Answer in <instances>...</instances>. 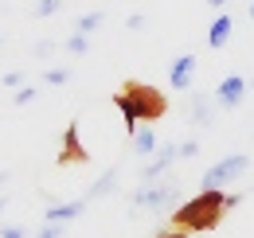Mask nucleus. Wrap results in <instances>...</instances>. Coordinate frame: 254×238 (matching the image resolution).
<instances>
[{"mask_svg":"<svg viewBox=\"0 0 254 238\" xmlns=\"http://www.w3.org/2000/svg\"><path fill=\"white\" fill-rule=\"evenodd\" d=\"M251 20H254V0H251Z\"/></svg>","mask_w":254,"mask_h":238,"instance_id":"29","label":"nucleus"},{"mask_svg":"<svg viewBox=\"0 0 254 238\" xmlns=\"http://www.w3.org/2000/svg\"><path fill=\"white\" fill-rule=\"evenodd\" d=\"M227 191H207V187H199L195 195H191L188 203H180V207L172 211V231H184V235H195V231H215L223 223V215H227Z\"/></svg>","mask_w":254,"mask_h":238,"instance_id":"1","label":"nucleus"},{"mask_svg":"<svg viewBox=\"0 0 254 238\" xmlns=\"http://www.w3.org/2000/svg\"><path fill=\"white\" fill-rule=\"evenodd\" d=\"M4 207H8V195H0V215H4Z\"/></svg>","mask_w":254,"mask_h":238,"instance_id":"28","label":"nucleus"},{"mask_svg":"<svg viewBox=\"0 0 254 238\" xmlns=\"http://www.w3.org/2000/svg\"><path fill=\"white\" fill-rule=\"evenodd\" d=\"M86 211V199H70V203H51L47 215H43V223H74L78 215Z\"/></svg>","mask_w":254,"mask_h":238,"instance_id":"11","label":"nucleus"},{"mask_svg":"<svg viewBox=\"0 0 254 238\" xmlns=\"http://www.w3.org/2000/svg\"><path fill=\"white\" fill-rule=\"evenodd\" d=\"M231 31H235V16L219 12V16H215V24H211V31H207V47H211V51L227 47V43H231Z\"/></svg>","mask_w":254,"mask_h":238,"instance_id":"10","label":"nucleus"},{"mask_svg":"<svg viewBox=\"0 0 254 238\" xmlns=\"http://www.w3.org/2000/svg\"><path fill=\"white\" fill-rule=\"evenodd\" d=\"M176 199H180V183L172 176H160L153 183H141L133 191V207L137 211H153V215H164V211H176Z\"/></svg>","mask_w":254,"mask_h":238,"instance_id":"3","label":"nucleus"},{"mask_svg":"<svg viewBox=\"0 0 254 238\" xmlns=\"http://www.w3.org/2000/svg\"><path fill=\"white\" fill-rule=\"evenodd\" d=\"M145 24H149V20H145L141 12H133V16H129V20H126V28H129V31H141V28H145Z\"/></svg>","mask_w":254,"mask_h":238,"instance_id":"23","label":"nucleus"},{"mask_svg":"<svg viewBox=\"0 0 254 238\" xmlns=\"http://www.w3.org/2000/svg\"><path fill=\"white\" fill-rule=\"evenodd\" d=\"M0 238H32V231L24 223H12V227H0Z\"/></svg>","mask_w":254,"mask_h":238,"instance_id":"21","label":"nucleus"},{"mask_svg":"<svg viewBox=\"0 0 254 238\" xmlns=\"http://www.w3.org/2000/svg\"><path fill=\"white\" fill-rule=\"evenodd\" d=\"M188 118H191V125L195 129H207L211 121H215V102H211V94H191L188 98Z\"/></svg>","mask_w":254,"mask_h":238,"instance_id":"9","label":"nucleus"},{"mask_svg":"<svg viewBox=\"0 0 254 238\" xmlns=\"http://www.w3.org/2000/svg\"><path fill=\"white\" fill-rule=\"evenodd\" d=\"M0 82H4V86H24V70H8V74H4V78H0Z\"/></svg>","mask_w":254,"mask_h":238,"instance_id":"22","label":"nucleus"},{"mask_svg":"<svg viewBox=\"0 0 254 238\" xmlns=\"http://www.w3.org/2000/svg\"><path fill=\"white\" fill-rule=\"evenodd\" d=\"M211 98H215V106H219V110H239V106H243V98H247V78H243V74H227L219 86H215Z\"/></svg>","mask_w":254,"mask_h":238,"instance_id":"6","label":"nucleus"},{"mask_svg":"<svg viewBox=\"0 0 254 238\" xmlns=\"http://www.w3.org/2000/svg\"><path fill=\"white\" fill-rule=\"evenodd\" d=\"M180 160V145H157V152L141 164V183H153V179H160V176H168V168Z\"/></svg>","mask_w":254,"mask_h":238,"instance_id":"5","label":"nucleus"},{"mask_svg":"<svg viewBox=\"0 0 254 238\" xmlns=\"http://www.w3.org/2000/svg\"><path fill=\"white\" fill-rule=\"evenodd\" d=\"M43 82L47 86H66L70 82V66H47L43 70Z\"/></svg>","mask_w":254,"mask_h":238,"instance_id":"16","label":"nucleus"},{"mask_svg":"<svg viewBox=\"0 0 254 238\" xmlns=\"http://www.w3.org/2000/svg\"><path fill=\"white\" fill-rule=\"evenodd\" d=\"M35 238H66V223H43Z\"/></svg>","mask_w":254,"mask_h":238,"instance_id":"18","label":"nucleus"},{"mask_svg":"<svg viewBox=\"0 0 254 238\" xmlns=\"http://www.w3.org/2000/svg\"><path fill=\"white\" fill-rule=\"evenodd\" d=\"M195 156H199V137L180 141V160H195Z\"/></svg>","mask_w":254,"mask_h":238,"instance_id":"20","label":"nucleus"},{"mask_svg":"<svg viewBox=\"0 0 254 238\" xmlns=\"http://www.w3.org/2000/svg\"><path fill=\"white\" fill-rule=\"evenodd\" d=\"M114 106L122 110V121H126L129 137L137 133L141 121H160L168 114V98L157 86H149V82H126V86L114 94Z\"/></svg>","mask_w":254,"mask_h":238,"instance_id":"2","label":"nucleus"},{"mask_svg":"<svg viewBox=\"0 0 254 238\" xmlns=\"http://www.w3.org/2000/svg\"><path fill=\"white\" fill-rule=\"evenodd\" d=\"M157 238H188V235H184V231H172V227H168V231H160Z\"/></svg>","mask_w":254,"mask_h":238,"instance_id":"25","label":"nucleus"},{"mask_svg":"<svg viewBox=\"0 0 254 238\" xmlns=\"http://www.w3.org/2000/svg\"><path fill=\"white\" fill-rule=\"evenodd\" d=\"M191 82H195V55L172 59V66H168V86L184 94V90H191Z\"/></svg>","mask_w":254,"mask_h":238,"instance_id":"8","label":"nucleus"},{"mask_svg":"<svg viewBox=\"0 0 254 238\" xmlns=\"http://www.w3.org/2000/svg\"><path fill=\"white\" fill-rule=\"evenodd\" d=\"M63 51H66V55H86V51H90V35H82V31L66 35V39H63Z\"/></svg>","mask_w":254,"mask_h":238,"instance_id":"15","label":"nucleus"},{"mask_svg":"<svg viewBox=\"0 0 254 238\" xmlns=\"http://www.w3.org/2000/svg\"><path fill=\"white\" fill-rule=\"evenodd\" d=\"M51 47H55V43H51V39H43V43H35V55L43 59V55H51Z\"/></svg>","mask_w":254,"mask_h":238,"instance_id":"24","label":"nucleus"},{"mask_svg":"<svg viewBox=\"0 0 254 238\" xmlns=\"http://www.w3.org/2000/svg\"><path fill=\"white\" fill-rule=\"evenodd\" d=\"M102 24H106V12H82V16H78V28H74V31H82V35H94Z\"/></svg>","mask_w":254,"mask_h":238,"instance_id":"14","label":"nucleus"},{"mask_svg":"<svg viewBox=\"0 0 254 238\" xmlns=\"http://www.w3.org/2000/svg\"><path fill=\"white\" fill-rule=\"evenodd\" d=\"M110 191H118V168H106V172L90 183V191H86L82 199H86V203H94V199H106Z\"/></svg>","mask_w":254,"mask_h":238,"instance_id":"13","label":"nucleus"},{"mask_svg":"<svg viewBox=\"0 0 254 238\" xmlns=\"http://www.w3.org/2000/svg\"><path fill=\"white\" fill-rule=\"evenodd\" d=\"M0 39H4V35H0Z\"/></svg>","mask_w":254,"mask_h":238,"instance_id":"30","label":"nucleus"},{"mask_svg":"<svg viewBox=\"0 0 254 238\" xmlns=\"http://www.w3.org/2000/svg\"><path fill=\"white\" fill-rule=\"evenodd\" d=\"M157 145H160L157 133H153V129H141V125H137V133L129 137V152H133L137 160H149V156L157 152Z\"/></svg>","mask_w":254,"mask_h":238,"instance_id":"12","label":"nucleus"},{"mask_svg":"<svg viewBox=\"0 0 254 238\" xmlns=\"http://www.w3.org/2000/svg\"><path fill=\"white\" fill-rule=\"evenodd\" d=\"M59 8H63V0H35L32 16H39V20H47V16H55Z\"/></svg>","mask_w":254,"mask_h":238,"instance_id":"17","label":"nucleus"},{"mask_svg":"<svg viewBox=\"0 0 254 238\" xmlns=\"http://www.w3.org/2000/svg\"><path fill=\"white\" fill-rule=\"evenodd\" d=\"M251 168V156H243V152H231V156H223V160H215L207 172H203V179H199V187H215V191H223L227 183H235V179L243 176Z\"/></svg>","mask_w":254,"mask_h":238,"instance_id":"4","label":"nucleus"},{"mask_svg":"<svg viewBox=\"0 0 254 238\" xmlns=\"http://www.w3.org/2000/svg\"><path fill=\"white\" fill-rule=\"evenodd\" d=\"M4 183H8V172H0V195H4Z\"/></svg>","mask_w":254,"mask_h":238,"instance_id":"27","label":"nucleus"},{"mask_svg":"<svg viewBox=\"0 0 254 238\" xmlns=\"http://www.w3.org/2000/svg\"><path fill=\"white\" fill-rule=\"evenodd\" d=\"M59 164H86L90 160V152L82 149V141H78V121H70L63 133V145H59V156H55Z\"/></svg>","mask_w":254,"mask_h":238,"instance_id":"7","label":"nucleus"},{"mask_svg":"<svg viewBox=\"0 0 254 238\" xmlns=\"http://www.w3.org/2000/svg\"><path fill=\"white\" fill-rule=\"evenodd\" d=\"M32 102H35V86H16L12 106H32Z\"/></svg>","mask_w":254,"mask_h":238,"instance_id":"19","label":"nucleus"},{"mask_svg":"<svg viewBox=\"0 0 254 238\" xmlns=\"http://www.w3.org/2000/svg\"><path fill=\"white\" fill-rule=\"evenodd\" d=\"M207 4H211V8H227L231 0H207Z\"/></svg>","mask_w":254,"mask_h":238,"instance_id":"26","label":"nucleus"}]
</instances>
